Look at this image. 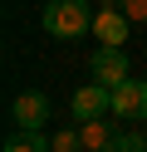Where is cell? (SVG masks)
I'll return each instance as SVG.
<instances>
[{
    "label": "cell",
    "mask_w": 147,
    "mask_h": 152,
    "mask_svg": "<svg viewBox=\"0 0 147 152\" xmlns=\"http://www.w3.org/2000/svg\"><path fill=\"white\" fill-rule=\"evenodd\" d=\"M44 30L54 34V39H78L83 30H93L88 0H49L44 5Z\"/></svg>",
    "instance_id": "1"
},
{
    "label": "cell",
    "mask_w": 147,
    "mask_h": 152,
    "mask_svg": "<svg viewBox=\"0 0 147 152\" xmlns=\"http://www.w3.org/2000/svg\"><path fill=\"white\" fill-rule=\"evenodd\" d=\"M113 118H123V123H142L147 118V83L142 79H127V83L113 88Z\"/></svg>",
    "instance_id": "2"
},
{
    "label": "cell",
    "mask_w": 147,
    "mask_h": 152,
    "mask_svg": "<svg viewBox=\"0 0 147 152\" xmlns=\"http://www.w3.org/2000/svg\"><path fill=\"white\" fill-rule=\"evenodd\" d=\"M88 69H93V79L103 88H118V83H127V54L113 49V44H98V54L88 59Z\"/></svg>",
    "instance_id": "3"
},
{
    "label": "cell",
    "mask_w": 147,
    "mask_h": 152,
    "mask_svg": "<svg viewBox=\"0 0 147 152\" xmlns=\"http://www.w3.org/2000/svg\"><path fill=\"white\" fill-rule=\"evenodd\" d=\"M44 118H49V98H44V93H34V88L20 93L15 108H10V123H15L20 132H39V128H44Z\"/></svg>",
    "instance_id": "4"
},
{
    "label": "cell",
    "mask_w": 147,
    "mask_h": 152,
    "mask_svg": "<svg viewBox=\"0 0 147 152\" xmlns=\"http://www.w3.org/2000/svg\"><path fill=\"white\" fill-rule=\"evenodd\" d=\"M113 113V88H103V83H83V88L74 93V118L88 123V118H108Z\"/></svg>",
    "instance_id": "5"
},
{
    "label": "cell",
    "mask_w": 147,
    "mask_h": 152,
    "mask_svg": "<svg viewBox=\"0 0 147 152\" xmlns=\"http://www.w3.org/2000/svg\"><path fill=\"white\" fill-rule=\"evenodd\" d=\"M78 137H83V152H123V137H118L103 118L78 123Z\"/></svg>",
    "instance_id": "6"
},
{
    "label": "cell",
    "mask_w": 147,
    "mask_h": 152,
    "mask_svg": "<svg viewBox=\"0 0 147 152\" xmlns=\"http://www.w3.org/2000/svg\"><path fill=\"white\" fill-rule=\"evenodd\" d=\"M127 25H132V20H127L123 10H98V15H93V34H98L103 44H113V49H123Z\"/></svg>",
    "instance_id": "7"
},
{
    "label": "cell",
    "mask_w": 147,
    "mask_h": 152,
    "mask_svg": "<svg viewBox=\"0 0 147 152\" xmlns=\"http://www.w3.org/2000/svg\"><path fill=\"white\" fill-rule=\"evenodd\" d=\"M0 152H49V137H39V132H20V137H10Z\"/></svg>",
    "instance_id": "8"
},
{
    "label": "cell",
    "mask_w": 147,
    "mask_h": 152,
    "mask_svg": "<svg viewBox=\"0 0 147 152\" xmlns=\"http://www.w3.org/2000/svg\"><path fill=\"white\" fill-rule=\"evenodd\" d=\"M49 152H83V137H78V128H59L54 137H49Z\"/></svg>",
    "instance_id": "9"
},
{
    "label": "cell",
    "mask_w": 147,
    "mask_h": 152,
    "mask_svg": "<svg viewBox=\"0 0 147 152\" xmlns=\"http://www.w3.org/2000/svg\"><path fill=\"white\" fill-rule=\"evenodd\" d=\"M123 15L127 20H147V0H123Z\"/></svg>",
    "instance_id": "10"
},
{
    "label": "cell",
    "mask_w": 147,
    "mask_h": 152,
    "mask_svg": "<svg viewBox=\"0 0 147 152\" xmlns=\"http://www.w3.org/2000/svg\"><path fill=\"white\" fill-rule=\"evenodd\" d=\"M142 147H147V142L137 137V132H127V137H123V152H142Z\"/></svg>",
    "instance_id": "11"
},
{
    "label": "cell",
    "mask_w": 147,
    "mask_h": 152,
    "mask_svg": "<svg viewBox=\"0 0 147 152\" xmlns=\"http://www.w3.org/2000/svg\"><path fill=\"white\" fill-rule=\"evenodd\" d=\"M142 83H147V79H142Z\"/></svg>",
    "instance_id": "12"
}]
</instances>
